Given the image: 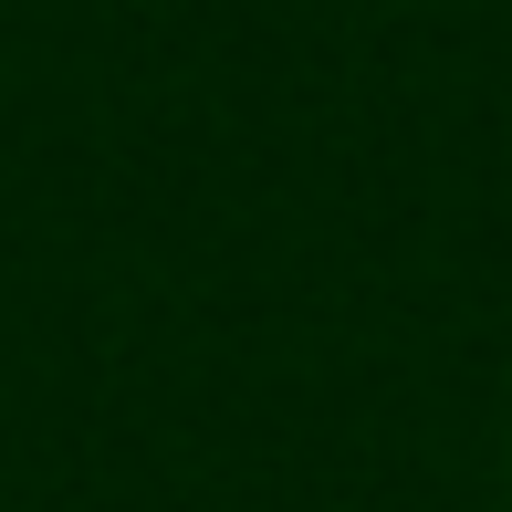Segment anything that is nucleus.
I'll return each instance as SVG.
<instances>
[]
</instances>
